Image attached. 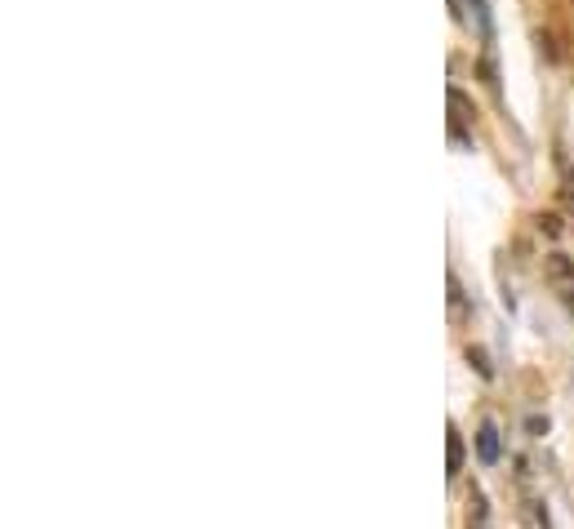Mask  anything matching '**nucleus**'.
<instances>
[{
	"instance_id": "1",
	"label": "nucleus",
	"mask_w": 574,
	"mask_h": 529,
	"mask_svg": "<svg viewBox=\"0 0 574 529\" xmlns=\"http://www.w3.org/2000/svg\"><path fill=\"white\" fill-rule=\"evenodd\" d=\"M477 454H481V462H499V432L490 423L477 432Z\"/></svg>"
},
{
	"instance_id": "3",
	"label": "nucleus",
	"mask_w": 574,
	"mask_h": 529,
	"mask_svg": "<svg viewBox=\"0 0 574 529\" xmlns=\"http://www.w3.org/2000/svg\"><path fill=\"white\" fill-rule=\"evenodd\" d=\"M570 312H574V293H570Z\"/></svg>"
},
{
	"instance_id": "2",
	"label": "nucleus",
	"mask_w": 574,
	"mask_h": 529,
	"mask_svg": "<svg viewBox=\"0 0 574 529\" xmlns=\"http://www.w3.org/2000/svg\"><path fill=\"white\" fill-rule=\"evenodd\" d=\"M445 467H450V477L464 467V436H458V432H450V458H445Z\"/></svg>"
}]
</instances>
